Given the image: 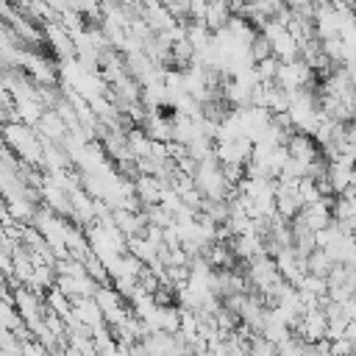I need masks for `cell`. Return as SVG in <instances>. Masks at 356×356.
<instances>
[{
	"label": "cell",
	"instance_id": "obj_1",
	"mask_svg": "<svg viewBox=\"0 0 356 356\" xmlns=\"http://www.w3.org/2000/svg\"><path fill=\"white\" fill-rule=\"evenodd\" d=\"M334 264H337V259H334L325 248H314V250L309 253V259H306V270H309L312 275H323V278H328V273L334 270Z\"/></svg>",
	"mask_w": 356,
	"mask_h": 356
}]
</instances>
